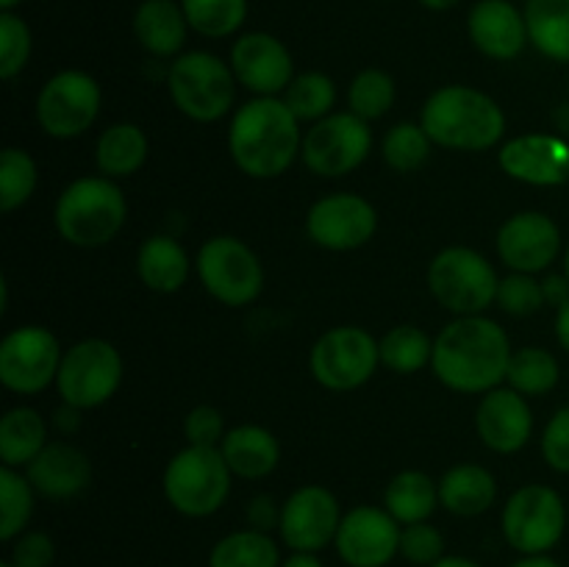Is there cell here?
<instances>
[{"instance_id": "obj_25", "label": "cell", "mask_w": 569, "mask_h": 567, "mask_svg": "<svg viewBox=\"0 0 569 567\" xmlns=\"http://www.w3.org/2000/svg\"><path fill=\"white\" fill-rule=\"evenodd\" d=\"M220 450L233 476L248 478V481H261L281 461V445H278L276 434L267 431L264 426H253V422L231 428L222 437Z\"/></svg>"}, {"instance_id": "obj_44", "label": "cell", "mask_w": 569, "mask_h": 567, "mask_svg": "<svg viewBox=\"0 0 569 567\" xmlns=\"http://www.w3.org/2000/svg\"><path fill=\"white\" fill-rule=\"evenodd\" d=\"M183 434H187L189 445L198 448H220L222 437H226V417L217 406L200 404L183 420Z\"/></svg>"}, {"instance_id": "obj_14", "label": "cell", "mask_w": 569, "mask_h": 567, "mask_svg": "<svg viewBox=\"0 0 569 567\" xmlns=\"http://www.w3.org/2000/svg\"><path fill=\"white\" fill-rule=\"evenodd\" d=\"M61 359L64 350L50 328H11L0 342V384L14 395H39L56 384Z\"/></svg>"}, {"instance_id": "obj_28", "label": "cell", "mask_w": 569, "mask_h": 567, "mask_svg": "<svg viewBox=\"0 0 569 567\" xmlns=\"http://www.w3.org/2000/svg\"><path fill=\"white\" fill-rule=\"evenodd\" d=\"M148 137L137 122H114L106 128L94 145V165L106 178H128L148 161Z\"/></svg>"}, {"instance_id": "obj_41", "label": "cell", "mask_w": 569, "mask_h": 567, "mask_svg": "<svg viewBox=\"0 0 569 567\" xmlns=\"http://www.w3.org/2000/svg\"><path fill=\"white\" fill-rule=\"evenodd\" d=\"M33 37L28 22L14 11H0V78L11 81L31 59Z\"/></svg>"}, {"instance_id": "obj_17", "label": "cell", "mask_w": 569, "mask_h": 567, "mask_svg": "<svg viewBox=\"0 0 569 567\" xmlns=\"http://www.w3.org/2000/svg\"><path fill=\"white\" fill-rule=\"evenodd\" d=\"M400 523L378 506H356L342 515L337 545L348 567H387L400 554Z\"/></svg>"}, {"instance_id": "obj_50", "label": "cell", "mask_w": 569, "mask_h": 567, "mask_svg": "<svg viewBox=\"0 0 569 567\" xmlns=\"http://www.w3.org/2000/svg\"><path fill=\"white\" fill-rule=\"evenodd\" d=\"M281 567H326L317 554H306V550H292L287 559L281 561Z\"/></svg>"}, {"instance_id": "obj_22", "label": "cell", "mask_w": 569, "mask_h": 567, "mask_svg": "<svg viewBox=\"0 0 569 567\" xmlns=\"http://www.w3.org/2000/svg\"><path fill=\"white\" fill-rule=\"evenodd\" d=\"M467 33L487 59L511 61L531 42L526 11L515 0H478L467 14Z\"/></svg>"}, {"instance_id": "obj_54", "label": "cell", "mask_w": 569, "mask_h": 567, "mask_svg": "<svg viewBox=\"0 0 569 567\" xmlns=\"http://www.w3.org/2000/svg\"><path fill=\"white\" fill-rule=\"evenodd\" d=\"M417 3H422L426 9H431V11H448V9H456L461 0H417Z\"/></svg>"}, {"instance_id": "obj_53", "label": "cell", "mask_w": 569, "mask_h": 567, "mask_svg": "<svg viewBox=\"0 0 569 567\" xmlns=\"http://www.w3.org/2000/svg\"><path fill=\"white\" fill-rule=\"evenodd\" d=\"M431 567H481L476 559H467V556H448L445 554L437 565Z\"/></svg>"}, {"instance_id": "obj_43", "label": "cell", "mask_w": 569, "mask_h": 567, "mask_svg": "<svg viewBox=\"0 0 569 567\" xmlns=\"http://www.w3.org/2000/svg\"><path fill=\"white\" fill-rule=\"evenodd\" d=\"M400 556L409 565L431 567L445 556V537L431 523H411L400 531Z\"/></svg>"}, {"instance_id": "obj_23", "label": "cell", "mask_w": 569, "mask_h": 567, "mask_svg": "<svg viewBox=\"0 0 569 567\" xmlns=\"http://www.w3.org/2000/svg\"><path fill=\"white\" fill-rule=\"evenodd\" d=\"M26 476L42 498L70 500L92 481V461L78 445L56 439L44 445L42 454L26 467Z\"/></svg>"}, {"instance_id": "obj_27", "label": "cell", "mask_w": 569, "mask_h": 567, "mask_svg": "<svg viewBox=\"0 0 569 567\" xmlns=\"http://www.w3.org/2000/svg\"><path fill=\"white\" fill-rule=\"evenodd\" d=\"M189 267H192V261H189L183 245L178 239L167 237V233H156V237H148L139 245V281L148 289H153V292H178L187 284Z\"/></svg>"}, {"instance_id": "obj_7", "label": "cell", "mask_w": 569, "mask_h": 567, "mask_svg": "<svg viewBox=\"0 0 569 567\" xmlns=\"http://www.w3.org/2000/svg\"><path fill=\"white\" fill-rule=\"evenodd\" d=\"M500 278L489 259L465 245L439 250L428 265V289L445 311L456 317L483 315L498 298Z\"/></svg>"}, {"instance_id": "obj_13", "label": "cell", "mask_w": 569, "mask_h": 567, "mask_svg": "<svg viewBox=\"0 0 569 567\" xmlns=\"http://www.w3.org/2000/svg\"><path fill=\"white\" fill-rule=\"evenodd\" d=\"M100 103H103V92L89 72L61 70L39 89L33 111H37L39 128L48 137L76 139L98 120Z\"/></svg>"}, {"instance_id": "obj_31", "label": "cell", "mask_w": 569, "mask_h": 567, "mask_svg": "<svg viewBox=\"0 0 569 567\" xmlns=\"http://www.w3.org/2000/svg\"><path fill=\"white\" fill-rule=\"evenodd\" d=\"M531 44L550 61L569 64V0H526Z\"/></svg>"}, {"instance_id": "obj_48", "label": "cell", "mask_w": 569, "mask_h": 567, "mask_svg": "<svg viewBox=\"0 0 569 567\" xmlns=\"http://www.w3.org/2000/svg\"><path fill=\"white\" fill-rule=\"evenodd\" d=\"M545 289V304L553 306V309H561V306L569 304V278L565 272H556V276H548L542 281Z\"/></svg>"}, {"instance_id": "obj_49", "label": "cell", "mask_w": 569, "mask_h": 567, "mask_svg": "<svg viewBox=\"0 0 569 567\" xmlns=\"http://www.w3.org/2000/svg\"><path fill=\"white\" fill-rule=\"evenodd\" d=\"M53 422H56V428H59L61 434H76L78 426H81V409L64 404L61 409H56Z\"/></svg>"}, {"instance_id": "obj_10", "label": "cell", "mask_w": 569, "mask_h": 567, "mask_svg": "<svg viewBox=\"0 0 569 567\" xmlns=\"http://www.w3.org/2000/svg\"><path fill=\"white\" fill-rule=\"evenodd\" d=\"M122 356L109 339H81L64 350L56 389L76 409H98L114 398L122 384Z\"/></svg>"}, {"instance_id": "obj_11", "label": "cell", "mask_w": 569, "mask_h": 567, "mask_svg": "<svg viewBox=\"0 0 569 567\" xmlns=\"http://www.w3.org/2000/svg\"><path fill=\"white\" fill-rule=\"evenodd\" d=\"M381 365L378 339L361 326H337L322 334L309 356V370L320 387L350 392L365 387Z\"/></svg>"}, {"instance_id": "obj_42", "label": "cell", "mask_w": 569, "mask_h": 567, "mask_svg": "<svg viewBox=\"0 0 569 567\" xmlns=\"http://www.w3.org/2000/svg\"><path fill=\"white\" fill-rule=\"evenodd\" d=\"M495 304L511 317H528L537 315L539 309H545V289L542 281H537L528 272H511V276L500 278L498 298Z\"/></svg>"}, {"instance_id": "obj_33", "label": "cell", "mask_w": 569, "mask_h": 567, "mask_svg": "<svg viewBox=\"0 0 569 567\" xmlns=\"http://www.w3.org/2000/svg\"><path fill=\"white\" fill-rule=\"evenodd\" d=\"M378 350H381V365L387 370L400 372V376H415L422 367L431 365L433 339L422 328L403 322V326L389 328L378 339Z\"/></svg>"}, {"instance_id": "obj_3", "label": "cell", "mask_w": 569, "mask_h": 567, "mask_svg": "<svg viewBox=\"0 0 569 567\" xmlns=\"http://www.w3.org/2000/svg\"><path fill=\"white\" fill-rule=\"evenodd\" d=\"M420 126L439 148L481 153L503 139L506 115L498 100L481 89L450 83L426 100Z\"/></svg>"}, {"instance_id": "obj_38", "label": "cell", "mask_w": 569, "mask_h": 567, "mask_svg": "<svg viewBox=\"0 0 569 567\" xmlns=\"http://www.w3.org/2000/svg\"><path fill=\"white\" fill-rule=\"evenodd\" d=\"M395 98H398L395 78L387 70H378V67L361 70L348 87V109L367 122L381 120L383 115H389Z\"/></svg>"}, {"instance_id": "obj_40", "label": "cell", "mask_w": 569, "mask_h": 567, "mask_svg": "<svg viewBox=\"0 0 569 567\" xmlns=\"http://www.w3.org/2000/svg\"><path fill=\"white\" fill-rule=\"evenodd\" d=\"M37 183L39 170L33 156L22 148H6L0 156V209L11 215L26 206L37 192Z\"/></svg>"}, {"instance_id": "obj_18", "label": "cell", "mask_w": 569, "mask_h": 567, "mask_svg": "<svg viewBox=\"0 0 569 567\" xmlns=\"http://www.w3.org/2000/svg\"><path fill=\"white\" fill-rule=\"evenodd\" d=\"M233 76L256 98H278L295 78V61L287 44L267 31H248L231 48Z\"/></svg>"}, {"instance_id": "obj_52", "label": "cell", "mask_w": 569, "mask_h": 567, "mask_svg": "<svg viewBox=\"0 0 569 567\" xmlns=\"http://www.w3.org/2000/svg\"><path fill=\"white\" fill-rule=\"evenodd\" d=\"M511 567H561L553 556L542 554V556H520Z\"/></svg>"}, {"instance_id": "obj_20", "label": "cell", "mask_w": 569, "mask_h": 567, "mask_svg": "<svg viewBox=\"0 0 569 567\" xmlns=\"http://www.w3.org/2000/svg\"><path fill=\"white\" fill-rule=\"evenodd\" d=\"M498 165L528 187H561L569 181V142L559 133H522L500 148Z\"/></svg>"}, {"instance_id": "obj_4", "label": "cell", "mask_w": 569, "mask_h": 567, "mask_svg": "<svg viewBox=\"0 0 569 567\" xmlns=\"http://www.w3.org/2000/svg\"><path fill=\"white\" fill-rule=\"evenodd\" d=\"M128 203L114 178L83 176L61 189L53 209L56 231L76 248H103L122 231Z\"/></svg>"}, {"instance_id": "obj_15", "label": "cell", "mask_w": 569, "mask_h": 567, "mask_svg": "<svg viewBox=\"0 0 569 567\" xmlns=\"http://www.w3.org/2000/svg\"><path fill=\"white\" fill-rule=\"evenodd\" d=\"M378 231V211L367 198L353 192H333L311 203L306 215V233L326 250L365 248Z\"/></svg>"}, {"instance_id": "obj_1", "label": "cell", "mask_w": 569, "mask_h": 567, "mask_svg": "<svg viewBox=\"0 0 569 567\" xmlns=\"http://www.w3.org/2000/svg\"><path fill=\"white\" fill-rule=\"evenodd\" d=\"M509 361V334L483 315L456 317L433 339L431 370L453 392L487 395L506 381Z\"/></svg>"}, {"instance_id": "obj_37", "label": "cell", "mask_w": 569, "mask_h": 567, "mask_svg": "<svg viewBox=\"0 0 569 567\" xmlns=\"http://www.w3.org/2000/svg\"><path fill=\"white\" fill-rule=\"evenodd\" d=\"M192 31L206 39H226L239 33L248 20V0H181Z\"/></svg>"}, {"instance_id": "obj_35", "label": "cell", "mask_w": 569, "mask_h": 567, "mask_svg": "<svg viewBox=\"0 0 569 567\" xmlns=\"http://www.w3.org/2000/svg\"><path fill=\"white\" fill-rule=\"evenodd\" d=\"M37 504V489L26 472L14 467H0V539L14 543L28 528Z\"/></svg>"}, {"instance_id": "obj_2", "label": "cell", "mask_w": 569, "mask_h": 567, "mask_svg": "<svg viewBox=\"0 0 569 567\" xmlns=\"http://www.w3.org/2000/svg\"><path fill=\"white\" fill-rule=\"evenodd\" d=\"M303 148L300 120L283 98H253L239 106L228 128V150L244 176L281 178Z\"/></svg>"}, {"instance_id": "obj_12", "label": "cell", "mask_w": 569, "mask_h": 567, "mask_svg": "<svg viewBox=\"0 0 569 567\" xmlns=\"http://www.w3.org/2000/svg\"><path fill=\"white\" fill-rule=\"evenodd\" d=\"M372 150V128L353 111H333L303 133L300 159L315 176L342 178L367 161Z\"/></svg>"}, {"instance_id": "obj_47", "label": "cell", "mask_w": 569, "mask_h": 567, "mask_svg": "<svg viewBox=\"0 0 569 567\" xmlns=\"http://www.w3.org/2000/svg\"><path fill=\"white\" fill-rule=\"evenodd\" d=\"M248 523L256 531L270 534L272 528L281 526V506L276 504L272 495H256L248 504Z\"/></svg>"}, {"instance_id": "obj_32", "label": "cell", "mask_w": 569, "mask_h": 567, "mask_svg": "<svg viewBox=\"0 0 569 567\" xmlns=\"http://www.w3.org/2000/svg\"><path fill=\"white\" fill-rule=\"evenodd\" d=\"M276 539L256 528H239L217 539L209 554V567H281Z\"/></svg>"}, {"instance_id": "obj_16", "label": "cell", "mask_w": 569, "mask_h": 567, "mask_svg": "<svg viewBox=\"0 0 569 567\" xmlns=\"http://www.w3.org/2000/svg\"><path fill=\"white\" fill-rule=\"evenodd\" d=\"M339 523H342V511H339L337 495L322 484H306L281 504L278 534L289 550L317 554L337 539Z\"/></svg>"}, {"instance_id": "obj_21", "label": "cell", "mask_w": 569, "mask_h": 567, "mask_svg": "<svg viewBox=\"0 0 569 567\" xmlns=\"http://www.w3.org/2000/svg\"><path fill=\"white\" fill-rule=\"evenodd\" d=\"M476 431L495 454H517L533 434V411L526 395L511 387H495L476 409Z\"/></svg>"}, {"instance_id": "obj_5", "label": "cell", "mask_w": 569, "mask_h": 567, "mask_svg": "<svg viewBox=\"0 0 569 567\" xmlns=\"http://www.w3.org/2000/svg\"><path fill=\"white\" fill-rule=\"evenodd\" d=\"M237 83L231 64L209 50H189L167 67L170 100L194 122L222 120L237 100Z\"/></svg>"}, {"instance_id": "obj_45", "label": "cell", "mask_w": 569, "mask_h": 567, "mask_svg": "<svg viewBox=\"0 0 569 567\" xmlns=\"http://www.w3.org/2000/svg\"><path fill=\"white\" fill-rule=\"evenodd\" d=\"M542 459L550 470L569 472V406H561L545 426Z\"/></svg>"}, {"instance_id": "obj_6", "label": "cell", "mask_w": 569, "mask_h": 567, "mask_svg": "<svg viewBox=\"0 0 569 567\" xmlns=\"http://www.w3.org/2000/svg\"><path fill=\"white\" fill-rule=\"evenodd\" d=\"M231 467L220 448L187 445L164 470V498L178 515L211 517L231 495Z\"/></svg>"}, {"instance_id": "obj_8", "label": "cell", "mask_w": 569, "mask_h": 567, "mask_svg": "<svg viewBox=\"0 0 569 567\" xmlns=\"http://www.w3.org/2000/svg\"><path fill=\"white\" fill-rule=\"evenodd\" d=\"M194 267H198V278L206 292L231 309L250 306L259 300L264 289V265L253 253V248L231 233L206 239L200 245Z\"/></svg>"}, {"instance_id": "obj_46", "label": "cell", "mask_w": 569, "mask_h": 567, "mask_svg": "<svg viewBox=\"0 0 569 567\" xmlns=\"http://www.w3.org/2000/svg\"><path fill=\"white\" fill-rule=\"evenodd\" d=\"M9 561L14 567H50L56 561V543L44 531H22L11 543Z\"/></svg>"}, {"instance_id": "obj_56", "label": "cell", "mask_w": 569, "mask_h": 567, "mask_svg": "<svg viewBox=\"0 0 569 567\" xmlns=\"http://www.w3.org/2000/svg\"><path fill=\"white\" fill-rule=\"evenodd\" d=\"M565 276L569 278V242H567V250H565Z\"/></svg>"}, {"instance_id": "obj_57", "label": "cell", "mask_w": 569, "mask_h": 567, "mask_svg": "<svg viewBox=\"0 0 569 567\" xmlns=\"http://www.w3.org/2000/svg\"><path fill=\"white\" fill-rule=\"evenodd\" d=\"M0 567H14V565H11V561L6 559V561H0Z\"/></svg>"}, {"instance_id": "obj_39", "label": "cell", "mask_w": 569, "mask_h": 567, "mask_svg": "<svg viewBox=\"0 0 569 567\" xmlns=\"http://www.w3.org/2000/svg\"><path fill=\"white\" fill-rule=\"evenodd\" d=\"M431 137L420 122H395L381 139V156L395 172H415L431 156Z\"/></svg>"}, {"instance_id": "obj_51", "label": "cell", "mask_w": 569, "mask_h": 567, "mask_svg": "<svg viewBox=\"0 0 569 567\" xmlns=\"http://www.w3.org/2000/svg\"><path fill=\"white\" fill-rule=\"evenodd\" d=\"M556 339H559L561 348L569 354V304L556 309Z\"/></svg>"}, {"instance_id": "obj_55", "label": "cell", "mask_w": 569, "mask_h": 567, "mask_svg": "<svg viewBox=\"0 0 569 567\" xmlns=\"http://www.w3.org/2000/svg\"><path fill=\"white\" fill-rule=\"evenodd\" d=\"M22 0H0V11H14Z\"/></svg>"}, {"instance_id": "obj_58", "label": "cell", "mask_w": 569, "mask_h": 567, "mask_svg": "<svg viewBox=\"0 0 569 567\" xmlns=\"http://www.w3.org/2000/svg\"><path fill=\"white\" fill-rule=\"evenodd\" d=\"M567 98H569V81H567Z\"/></svg>"}, {"instance_id": "obj_36", "label": "cell", "mask_w": 569, "mask_h": 567, "mask_svg": "<svg viewBox=\"0 0 569 567\" xmlns=\"http://www.w3.org/2000/svg\"><path fill=\"white\" fill-rule=\"evenodd\" d=\"M283 103L289 106L300 122H320L322 117L333 115V103H337V83L326 72H300L292 78V83L283 92Z\"/></svg>"}, {"instance_id": "obj_19", "label": "cell", "mask_w": 569, "mask_h": 567, "mask_svg": "<svg viewBox=\"0 0 569 567\" xmlns=\"http://www.w3.org/2000/svg\"><path fill=\"white\" fill-rule=\"evenodd\" d=\"M495 245L509 270L537 276L559 259L561 228L545 211H517L500 226Z\"/></svg>"}, {"instance_id": "obj_24", "label": "cell", "mask_w": 569, "mask_h": 567, "mask_svg": "<svg viewBox=\"0 0 569 567\" xmlns=\"http://www.w3.org/2000/svg\"><path fill=\"white\" fill-rule=\"evenodd\" d=\"M189 22L181 0H142L133 14V33L139 44L156 59H176L187 44Z\"/></svg>"}, {"instance_id": "obj_29", "label": "cell", "mask_w": 569, "mask_h": 567, "mask_svg": "<svg viewBox=\"0 0 569 567\" xmlns=\"http://www.w3.org/2000/svg\"><path fill=\"white\" fill-rule=\"evenodd\" d=\"M48 445V422L31 406H14L0 417V459L3 467L26 470Z\"/></svg>"}, {"instance_id": "obj_9", "label": "cell", "mask_w": 569, "mask_h": 567, "mask_svg": "<svg viewBox=\"0 0 569 567\" xmlns=\"http://www.w3.org/2000/svg\"><path fill=\"white\" fill-rule=\"evenodd\" d=\"M500 528L520 556L550 554L567 531L565 498L545 484H526L506 500Z\"/></svg>"}, {"instance_id": "obj_26", "label": "cell", "mask_w": 569, "mask_h": 567, "mask_svg": "<svg viewBox=\"0 0 569 567\" xmlns=\"http://www.w3.org/2000/svg\"><path fill=\"white\" fill-rule=\"evenodd\" d=\"M498 498V481L481 465H456L439 478V506L456 517H478L492 509Z\"/></svg>"}, {"instance_id": "obj_34", "label": "cell", "mask_w": 569, "mask_h": 567, "mask_svg": "<svg viewBox=\"0 0 569 567\" xmlns=\"http://www.w3.org/2000/svg\"><path fill=\"white\" fill-rule=\"evenodd\" d=\"M561 367L548 348H520L511 354L506 384L526 398H542L556 389Z\"/></svg>"}, {"instance_id": "obj_30", "label": "cell", "mask_w": 569, "mask_h": 567, "mask_svg": "<svg viewBox=\"0 0 569 567\" xmlns=\"http://www.w3.org/2000/svg\"><path fill=\"white\" fill-rule=\"evenodd\" d=\"M439 506V481H433L422 470H403L387 484L383 493V509L400 523H426Z\"/></svg>"}]
</instances>
